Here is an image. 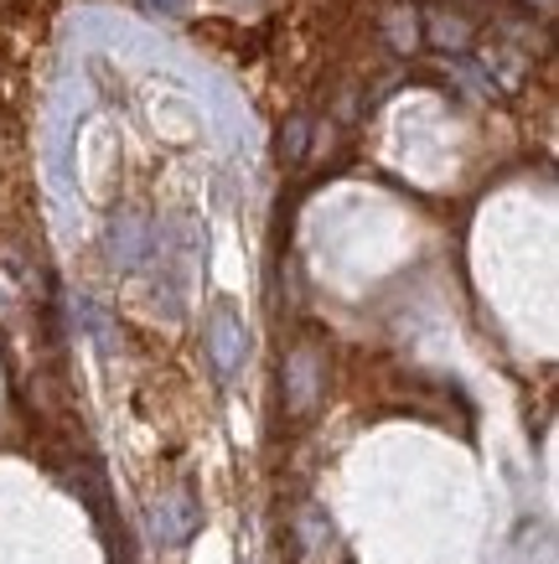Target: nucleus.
Segmentation results:
<instances>
[{"mask_svg":"<svg viewBox=\"0 0 559 564\" xmlns=\"http://www.w3.org/2000/svg\"><path fill=\"white\" fill-rule=\"evenodd\" d=\"M192 529H197V502H192L186 492L161 497V502L151 508V533L161 539V544H182Z\"/></svg>","mask_w":559,"mask_h":564,"instance_id":"obj_3","label":"nucleus"},{"mask_svg":"<svg viewBox=\"0 0 559 564\" xmlns=\"http://www.w3.org/2000/svg\"><path fill=\"white\" fill-rule=\"evenodd\" d=\"M305 140H311V120H290L286 140H280V151H286L290 161H301V155H305Z\"/></svg>","mask_w":559,"mask_h":564,"instance_id":"obj_7","label":"nucleus"},{"mask_svg":"<svg viewBox=\"0 0 559 564\" xmlns=\"http://www.w3.org/2000/svg\"><path fill=\"white\" fill-rule=\"evenodd\" d=\"M528 6H539V11H555L559 0H528Z\"/></svg>","mask_w":559,"mask_h":564,"instance_id":"obj_8","label":"nucleus"},{"mask_svg":"<svg viewBox=\"0 0 559 564\" xmlns=\"http://www.w3.org/2000/svg\"><path fill=\"white\" fill-rule=\"evenodd\" d=\"M424 36H430V47L461 52L466 42H472V21L451 17V11H430V17H424Z\"/></svg>","mask_w":559,"mask_h":564,"instance_id":"obj_4","label":"nucleus"},{"mask_svg":"<svg viewBox=\"0 0 559 564\" xmlns=\"http://www.w3.org/2000/svg\"><path fill=\"white\" fill-rule=\"evenodd\" d=\"M384 32H389L394 52H415V47H420V17H415L409 6L389 11V21H384Z\"/></svg>","mask_w":559,"mask_h":564,"instance_id":"obj_6","label":"nucleus"},{"mask_svg":"<svg viewBox=\"0 0 559 564\" xmlns=\"http://www.w3.org/2000/svg\"><path fill=\"white\" fill-rule=\"evenodd\" d=\"M207 358L223 378H234V368L244 362V322L228 306H218L213 322H207Z\"/></svg>","mask_w":559,"mask_h":564,"instance_id":"obj_1","label":"nucleus"},{"mask_svg":"<svg viewBox=\"0 0 559 564\" xmlns=\"http://www.w3.org/2000/svg\"><path fill=\"white\" fill-rule=\"evenodd\" d=\"M109 249H115V264H140V254H146V223L140 218H115V228H109Z\"/></svg>","mask_w":559,"mask_h":564,"instance_id":"obj_5","label":"nucleus"},{"mask_svg":"<svg viewBox=\"0 0 559 564\" xmlns=\"http://www.w3.org/2000/svg\"><path fill=\"white\" fill-rule=\"evenodd\" d=\"M316 393H322V358H316L311 347H301V352H290V362H286V404L295 414H305L316 404Z\"/></svg>","mask_w":559,"mask_h":564,"instance_id":"obj_2","label":"nucleus"}]
</instances>
